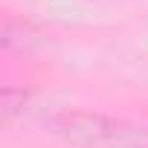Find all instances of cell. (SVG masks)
Wrapping results in <instances>:
<instances>
[{
  "label": "cell",
  "mask_w": 148,
  "mask_h": 148,
  "mask_svg": "<svg viewBox=\"0 0 148 148\" xmlns=\"http://www.w3.org/2000/svg\"><path fill=\"white\" fill-rule=\"evenodd\" d=\"M52 128L79 148H148V128L99 113H61Z\"/></svg>",
  "instance_id": "obj_1"
}]
</instances>
